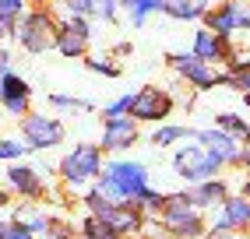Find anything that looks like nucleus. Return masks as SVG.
Wrapping results in <instances>:
<instances>
[{
	"label": "nucleus",
	"mask_w": 250,
	"mask_h": 239,
	"mask_svg": "<svg viewBox=\"0 0 250 239\" xmlns=\"http://www.w3.org/2000/svg\"><path fill=\"white\" fill-rule=\"evenodd\" d=\"M14 36H18V42L28 49V53H46V49L53 46L57 21L49 18L46 11H28L25 18L18 14V21H14Z\"/></svg>",
	"instance_id": "obj_1"
},
{
	"label": "nucleus",
	"mask_w": 250,
	"mask_h": 239,
	"mask_svg": "<svg viewBox=\"0 0 250 239\" xmlns=\"http://www.w3.org/2000/svg\"><path fill=\"white\" fill-rule=\"evenodd\" d=\"M173 165H176V173H180L183 179L201 183V179H211L215 173H219V165H222V162L215 159L211 151H205V148L190 144V148H180V151H176Z\"/></svg>",
	"instance_id": "obj_2"
},
{
	"label": "nucleus",
	"mask_w": 250,
	"mask_h": 239,
	"mask_svg": "<svg viewBox=\"0 0 250 239\" xmlns=\"http://www.w3.org/2000/svg\"><path fill=\"white\" fill-rule=\"evenodd\" d=\"M162 221H166V229L176 232V236H197L201 232V218L190 208L187 194H176L169 200H162Z\"/></svg>",
	"instance_id": "obj_3"
},
{
	"label": "nucleus",
	"mask_w": 250,
	"mask_h": 239,
	"mask_svg": "<svg viewBox=\"0 0 250 239\" xmlns=\"http://www.w3.org/2000/svg\"><path fill=\"white\" fill-rule=\"evenodd\" d=\"M201 18L208 21V28L215 32V36H232V32H240V28H250V7H243L240 0H226L222 7H208Z\"/></svg>",
	"instance_id": "obj_4"
},
{
	"label": "nucleus",
	"mask_w": 250,
	"mask_h": 239,
	"mask_svg": "<svg viewBox=\"0 0 250 239\" xmlns=\"http://www.w3.org/2000/svg\"><path fill=\"white\" fill-rule=\"evenodd\" d=\"M60 173H63V179L67 183H85V179H92V176H99V148L95 144H81V148H74L67 159H63V165H60Z\"/></svg>",
	"instance_id": "obj_5"
},
{
	"label": "nucleus",
	"mask_w": 250,
	"mask_h": 239,
	"mask_svg": "<svg viewBox=\"0 0 250 239\" xmlns=\"http://www.w3.org/2000/svg\"><path fill=\"white\" fill-rule=\"evenodd\" d=\"M106 176L116 183V190L124 194V200H134L145 186H148V169L141 162H113L106 169Z\"/></svg>",
	"instance_id": "obj_6"
},
{
	"label": "nucleus",
	"mask_w": 250,
	"mask_h": 239,
	"mask_svg": "<svg viewBox=\"0 0 250 239\" xmlns=\"http://www.w3.org/2000/svg\"><path fill=\"white\" fill-rule=\"evenodd\" d=\"M21 134H25L28 148H53V144L63 141V127L53 116H25L21 120Z\"/></svg>",
	"instance_id": "obj_7"
},
{
	"label": "nucleus",
	"mask_w": 250,
	"mask_h": 239,
	"mask_svg": "<svg viewBox=\"0 0 250 239\" xmlns=\"http://www.w3.org/2000/svg\"><path fill=\"white\" fill-rule=\"evenodd\" d=\"M88 21L85 18H74L71 14V21H63L57 25V36H53V46L60 49L63 57H81L85 53V46H88Z\"/></svg>",
	"instance_id": "obj_8"
},
{
	"label": "nucleus",
	"mask_w": 250,
	"mask_h": 239,
	"mask_svg": "<svg viewBox=\"0 0 250 239\" xmlns=\"http://www.w3.org/2000/svg\"><path fill=\"white\" fill-rule=\"evenodd\" d=\"M173 99L166 95L162 88H141L138 95H130V116L134 120H162L166 113H169Z\"/></svg>",
	"instance_id": "obj_9"
},
{
	"label": "nucleus",
	"mask_w": 250,
	"mask_h": 239,
	"mask_svg": "<svg viewBox=\"0 0 250 239\" xmlns=\"http://www.w3.org/2000/svg\"><path fill=\"white\" fill-rule=\"evenodd\" d=\"M169 60H173V67H176V71H180L183 78H187L190 84H197V88H211V84L219 81V78L211 74L208 60L194 57V53H176V57H169Z\"/></svg>",
	"instance_id": "obj_10"
},
{
	"label": "nucleus",
	"mask_w": 250,
	"mask_h": 239,
	"mask_svg": "<svg viewBox=\"0 0 250 239\" xmlns=\"http://www.w3.org/2000/svg\"><path fill=\"white\" fill-rule=\"evenodd\" d=\"M138 141V123L130 116H109L103 130V148H130Z\"/></svg>",
	"instance_id": "obj_11"
},
{
	"label": "nucleus",
	"mask_w": 250,
	"mask_h": 239,
	"mask_svg": "<svg viewBox=\"0 0 250 239\" xmlns=\"http://www.w3.org/2000/svg\"><path fill=\"white\" fill-rule=\"evenodd\" d=\"M197 141H201L205 151H211L219 162H240V159H243L240 144L232 141L229 134H222V130H201V134H197Z\"/></svg>",
	"instance_id": "obj_12"
},
{
	"label": "nucleus",
	"mask_w": 250,
	"mask_h": 239,
	"mask_svg": "<svg viewBox=\"0 0 250 239\" xmlns=\"http://www.w3.org/2000/svg\"><path fill=\"white\" fill-rule=\"evenodd\" d=\"M0 102H4V106L11 109V113H25L28 109V84L18 78V74H0Z\"/></svg>",
	"instance_id": "obj_13"
},
{
	"label": "nucleus",
	"mask_w": 250,
	"mask_h": 239,
	"mask_svg": "<svg viewBox=\"0 0 250 239\" xmlns=\"http://www.w3.org/2000/svg\"><path fill=\"white\" fill-rule=\"evenodd\" d=\"M194 57H201V60H222L226 57V42H222V36H215L211 28H201L194 36Z\"/></svg>",
	"instance_id": "obj_14"
},
{
	"label": "nucleus",
	"mask_w": 250,
	"mask_h": 239,
	"mask_svg": "<svg viewBox=\"0 0 250 239\" xmlns=\"http://www.w3.org/2000/svg\"><path fill=\"white\" fill-rule=\"evenodd\" d=\"M7 179H11L14 190L25 194V197H39V194H42V183H39V176H36V169H28V165H14L11 173H7Z\"/></svg>",
	"instance_id": "obj_15"
},
{
	"label": "nucleus",
	"mask_w": 250,
	"mask_h": 239,
	"mask_svg": "<svg viewBox=\"0 0 250 239\" xmlns=\"http://www.w3.org/2000/svg\"><path fill=\"white\" fill-rule=\"evenodd\" d=\"M190 200L201 204V208H208V204H222V200H226V183H219V179H201V186H194Z\"/></svg>",
	"instance_id": "obj_16"
},
{
	"label": "nucleus",
	"mask_w": 250,
	"mask_h": 239,
	"mask_svg": "<svg viewBox=\"0 0 250 239\" xmlns=\"http://www.w3.org/2000/svg\"><path fill=\"white\" fill-rule=\"evenodd\" d=\"M222 204H226V215H222V218L229 221L232 229H247V225H250V197H247V200H243V197H226Z\"/></svg>",
	"instance_id": "obj_17"
},
{
	"label": "nucleus",
	"mask_w": 250,
	"mask_h": 239,
	"mask_svg": "<svg viewBox=\"0 0 250 239\" xmlns=\"http://www.w3.org/2000/svg\"><path fill=\"white\" fill-rule=\"evenodd\" d=\"M162 11L169 14V18H176V21H197L205 14L197 4H190V0H162Z\"/></svg>",
	"instance_id": "obj_18"
},
{
	"label": "nucleus",
	"mask_w": 250,
	"mask_h": 239,
	"mask_svg": "<svg viewBox=\"0 0 250 239\" xmlns=\"http://www.w3.org/2000/svg\"><path fill=\"white\" fill-rule=\"evenodd\" d=\"M127 7H130V25L141 28L152 11H162V0H127Z\"/></svg>",
	"instance_id": "obj_19"
},
{
	"label": "nucleus",
	"mask_w": 250,
	"mask_h": 239,
	"mask_svg": "<svg viewBox=\"0 0 250 239\" xmlns=\"http://www.w3.org/2000/svg\"><path fill=\"white\" fill-rule=\"evenodd\" d=\"M85 239H120V232L103 218H88L85 221Z\"/></svg>",
	"instance_id": "obj_20"
},
{
	"label": "nucleus",
	"mask_w": 250,
	"mask_h": 239,
	"mask_svg": "<svg viewBox=\"0 0 250 239\" xmlns=\"http://www.w3.org/2000/svg\"><path fill=\"white\" fill-rule=\"evenodd\" d=\"M219 127L229 130V134H236V138H247V134H250V127L243 123L240 116H232V113H222V116H219Z\"/></svg>",
	"instance_id": "obj_21"
},
{
	"label": "nucleus",
	"mask_w": 250,
	"mask_h": 239,
	"mask_svg": "<svg viewBox=\"0 0 250 239\" xmlns=\"http://www.w3.org/2000/svg\"><path fill=\"white\" fill-rule=\"evenodd\" d=\"M187 134H190L187 127H159L152 141H155V144H173V141H180V138H187Z\"/></svg>",
	"instance_id": "obj_22"
},
{
	"label": "nucleus",
	"mask_w": 250,
	"mask_h": 239,
	"mask_svg": "<svg viewBox=\"0 0 250 239\" xmlns=\"http://www.w3.org/2000/svg\"><path fill=\"white\" fill-rule=\"evenodd\" d=\"M49 102L60 106V109H92V102H85V99H67V95H53Z\"/></svg>",
	"instance_id": "obj_23"
},
{
	"label": "nucleus",
	"mask_w": 250,
	"mask_h": 239,
	"mask_svg": "<svg viewBox=\"0 0 250 239\" xmlns=\"http://www.w3.org/2000/svg\"><path fill=\"white\" fill-rule=\"evenodd\" d=\"M92 14L113 21V18H116V0H95V4H92Z\"/></svg>",
	"instance_id": "obj_24"
},
{
	"label": "nucleus",
	"mask_w": 250,
	"mask_h": 239,
	"mask_svg": "<svg viewBox=\"0 0 250 239\" xmlns=\"http://www.w3.org/2000/svg\"><path fill=\"white\" fill-rule=\"evenodd\" d=\"M0 239H32L28 225H0Z\"/></svg>",
	"instance_id": "obj_25"
},
{
	"label": "nucleus",
	"mask_w": 250,
	"mask_h": 239,
	"mask_svg": "<svg viewBox=\"0 0 250 239\" xmlns=\"http://www.w3.org/2000/svg\"><path fill=\"white\" fill-rule=\"evenodd\" d=\"M92 4H95V0H67V11L74 14V18H88V14H92Z\"/></svg>",
	"instance_id": "obj_26"
},
{
	"label": "nucleus",
	"mask_w": 250,
	"mask_h": 239,
	"mask_svg": "<svg viewBox=\"0 0 250 239\" xmlns=\"http://www.w3.org/2000/svg\"><path fill=\"white\" fill-rule=\"evenodd\" d=\"M28 144H18V141H0V159H18Z\"/></svg>",
	"instance_id": "obj_27"
},
{
	"label": "nucleus",
	"mask_w": 250,
	"mask_h": 239,
	"mask_svg": "<svg viewBox=\"0 0 250 239\" xmlns=\"http://www.w3.org/2000/svg\"><path fill=\"white\" fill-rule=\"evenodd\" d=\"M25 11V0H0V14H7V18H18Z\"/></svg>",
	"instance_id": "obj_28"
},
{
	"label": "nucleus",
	"mask_w": 250,
	"mask_h": 239,
	"mask_svg": "<svg viewBox=\"0 0 250 239\" xmlns=\"http://www.w3.org/2000/svg\"><path fill=\"white\" fill-rule=\"evenodd\" d=\"M88 67H92L95 74H109V78L120 74V67H116V63H106V60H88Z\"/></svg>",
	"instance_id": "obj_29"
},
{
	"label": "nucleus",
	"mask_w": 250,
	"mask_h": 239,
	"mask_svg": "<svg viewBox=\"0 0 250 239\" xmlns=\"http://www.w3.org/2000/svg\"><path fill=\"white\" fill-rule=\"evenodd\" d=\"M127 109H130V95H124V99H116L113 106L106 109V120H109V116H124Z\"/></svg>",
	"instance_id": "obj_30"
},
{
	"label": "nucleus",
	"mask_w": 250,
	"mask_h": 239,
	"mask_svg": "<svg viewBox=\"0 0 250 239\" xmlns=\"http://www.w3.org/2000/svg\"><path fill=\"white\" fill-rule=\"evenodd\" d=\"M190 4H197V7H201V11H208V0H190Z\"/></svg>",
	"instance_id": "obj_31"
},
{
	"label": "nucleus",
	"mask_w": 250,
	"mask_h": 239,
	"mask_svg": "<svg viewBox=\"0 0 250 239\" xmlns=\"http://www.w3.org/2000/svg\"><path fill=\"white\" fill-rule=\"evenodd\" d=\"M208 239H232V236H226V232H215V236H208Z\"/></svg>",
	"instance_id": "obj_32"
},
{
	"label": "nucleus",
	"mask_w": 250,
	"mask_h": 239,
	"mask_svg": "<svg viewBox=\"0 0 250 239\" xmlns=\"http://www.w3.org/2000/svg\"><path fill=\"white\" fill-rule=\"evenodd\" d=\"M240 162H247V165H250V144H247V151H243V159H240Z\"/></svg>",
	"instance_id": "obj_33"
},
{
	"label": "nucleus",
	"mask_w": 250,
	"mask_h": 239,
	"mask_svg": "<svg viewBox=\"0 0 250 239\" xmlns=\"http://www.w3.org/2000/svg\"><path fill=\"white\" fill-rule=\"evenodd\" d=\"M243 197H250V179H247V183H243Z\"/></svg>",
	"instance_id": "obj_34"
},
{
	"label": "nucleus",
	"mask_w": 250,
	"mask_h": 239,
	"mask_svg": "<svg viewBox=\"0 0 250 239\" xmlns=\"http://www.w3.org/2000/svg\"><path fill=\"white\" fill-rule=\"evenodd\" d=\"M0 204H7V197H4V194H0Z\"/></svg>",
	"instance_id": "obj_35"
},
{
	"label": "nucleus",
	"mask_w": 250,
	"mask_h": 239,
	"mask_svg": "<svg viewBox=\"0 0 250 239\" xmlns=\"http://www.w3.org/2000/svg\"><path fill=\"white\" fill-rule=\"evenodd\" d=\"M124 4H127V0H124Z\"/></svg>",
	"instance_id": "obj_36"
}]
</instances>
